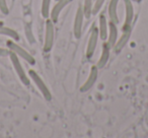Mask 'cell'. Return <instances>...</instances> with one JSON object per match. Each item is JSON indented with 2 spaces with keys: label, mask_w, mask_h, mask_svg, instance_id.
<instances>
[{
  "label": "cell",
  "mask_w": 148,
  "mask_h": 138,
  "mask_svg": "<svg viewBox=\"0 0 148 138\" xmlns=\"http://www.w3.org/2000/svg\"><path fill=\"white\" fill-rule=\"evenodd\" d=\"M6 46L9 51L16 54L19 58H21V59L25 60V62H27L29 65L34 66L36 64V59L34 58V56L32 55V54H29L25 49H23L21 46H19L18 44L16 43V41H13V40H11V39L8 40V41L6 42Z\"/></svg>",
  "instance_id": "cell-1"
},
{
  "label": "cell",
  "mask_w": 148,
  "mask_h": 138,
  "mask_svg": "<svg viewBox=\"0 0 148 138\" xmlns=\"http://www.w3.org/2000/svg\"><path fill=\"white\" fill-rule=\"evenodd\" d=\"M51 19H47L45 25V41H44V52L49 53L52 50L55 40V25Z\"/></svg>",
  "instance_id": "cell-2"
},
{
  "label": "cell",
  "mask_w": 148,
  "mask_h": 138,
  "mask_svg": "<svg viewBox=\"0 0 148 138\" xmlns=\"http://www.w3.org/2000/svg\"><path fill=\"white\" fill-rule=\"evenodd\" d=\"M8 57H9V59H10L11 64H12L13 68H14L15 72H16L18 78L21 79V81L25 85H29V83H31L29 76L27 75V72H25V68H23V64H21V60H19V57L16 55V54L13 53V52H10Z\"/></svg>",
  "instance_id": "cell-3"
},
{
  "label": "cell",
  "mask_w": 148,
  "mask_h": 138,
  "mask_svg": "<svg viewBox=\"0 0 148 138\" xmlns=\"http://www.w3.org/2000/svg\"><path fill=\"white\" fill-rule=\"evenodd\" d=\"M29 78L32 79V81L36 84V87L39 89L40 93H42L44 99L48 102L52 101V95H51V93H50V89H48L47 84L44 82V80L42 79V77L38 74L37 71H35L34 69H29Z\"/></svg>",
  "instance_id": "cell-4"
},
{
  "label": "cell",
  "mask_w": 148,
  "mask_h": 138,
  "mask_svg": "<svg viewBox=\"0 0 148 138\" xmlns=\"http://www.w3.org/2000/svg\"><path fill=\"white\" fill-rule=\"evenodd\" d=\"M99 38V27L93 25L90 33H89L88 42H87V46H86V53H85L86 54V58L88 60H90L93 57V54H95V49H97V46Z\"/></svg>",
  "instance_id": "cell-5"
},
{
  "label": "cell",
  "mask_w": 148,
  "mask_h": 138,
  "mask_svg": "<svg viewBox=\"0 0 148 138\" xmlns=\"http://www.w3.org/2000/svg\"><path fill=\"white\" fill-rule=\"evenodd\" d=\"M84 12H83L82 6H79L74 16V23H73V34L76 39H80L82 36V27L83 21H84Z\"/></svg>",
  "instance_id": "cell-6"
},
{
  "label": "cell",
  "mask_w": 148,
  "mask_h": 138,
  "mask_svg": "<svg viewBox=\"0 0 148 138\" xmlns=\"http://www.w3.org/2000/svg\"><path fill=\"white\" fill-rule=\"evenodd\" d=\"M125 5V21L123 23L122 31L132 29V23L134 19V6L131 0H123Z\"/></svg>",
  "instance_id": "cell-7"
},
{
  "label": "cell",
  "mask_w": 148,
  "mask_h": 138,
  "mask_svg": "<svg viewBox=\"0 0 148 138\" xmlns=\"http://www.w3.org/2000/svg\"><path fill=\"white\" fill-rule=\"evenodd\" d=\"M99 68H97V65H93L91 66L90 68V71H89V74H88V77L87 79L85 80V82L83 83L82 85L80 87V91L81 93H86L90 89H92V87L95 84L97 80V76H99Z\"/></svg>",
  "instance_id": "cell-8"
},
{
  "label": "cell",
  "mask_w": 148,
  "mask_h": 138,
  "mask_svg": "<svg viewBox=\"0 0 148 138\" xmlns=\"http://www.w3.org/2000/svg\"><path fill=\"white\" fill-rule=\"evenodd\" d=\"M71 1L72 0H57V3L54 5L53 8L50 11V19H51L54 23H57L62 10H63Z\"/></svg>",
  "instance_id": "cell-9"
},
{
  "label": "cell",
  "mask_w": 148,
  "mask_h": 138,
  "mask_svg": "<svg viewBox=\"0 0 148 138\" xmlns=\"http://www.w3.org/2000/svg\"><path fill=\"white\" fill-rule=\"evenodd\" d=\"M122 36L120 38H118L117 42H116V45L114 47V51L116 53H120L122 50L125 48L126 44L128 43L130 39V36H131V33H132V29H129V30H125V31H122Z\"/></svg>",
  "instance_id": "cell-10"
},
{
  "label": "cell",
  "mask_w": 148,
  "mask_h": 138,
  "mask_svg": "<svg viewBox=\"0 0 148 138\" xmlns=\"http://www.w3.org/2000/svg\"><path fill=\"white\" fill-rule=\"evenodd\" d=\"M111 50H112L111 46H110L107 42H105V43L103 44L101 55L97 63V66L99 69H103V68L107 65L108 61H109V59H110V55H111Z\"/></svg>",
  "instance_id": "cell-11"
},
{
  "label": "cell",
  "mask_w": 148,
  "mask_h": 138,
  "mask_svg": "<svg viewBox=\"0 0 148 138\" xmlns=\"http://www.w3.org/2000/svg\"><path fill=\"white\" fill-rule=\"evenodd\" d=\"M99 34L101 41H107L109 34V21L103 14H101L99 17Z\"/></svg>",
  "instance_id": "cell-12"
},
{
  "label": "cell",
  "mask_w": 148,
  "mask_h": 138,
  "mask_svg": "<svg viewBox=\"0 0 148 138\" xmlns=\"http://www.w3.org/2000/svg\"><path fill=\"white\" fill-rule=\"evenodd\" d=\"M120 0H111L109 3V8H108V14L109 19L111 23H119V16H118V4Z\"/></svg>",
  "instance_id": "cell-13"
},
{
  "label": "cell",
  "mask_w": 148,
  "mask_h": 138,
  "mask_svg": "<svg viewBox=\"0 0 148 138\" xmlns=\"http://www.w3.org/2000/svg\"><path fill=\"white\" fill-rule=\"evenodd\" d=\"M117 40H118V27H117V25L110 21V23H109V34H108L107 43L111 46L112 49H114V47H115Z\"/></svg>",
  "instance_id": "cell-14"
},
{
  "label": "cell",
  "mask_w": 148,
  "mask_h": 138,
  "mask_svg": "<svg viewBox=\"0 0 148 138\" xmlns=\"http://www.w3.org/2000/svg\"><path fill=\"white\" fill-rule=\"evenodd\" d=\"M0 35L2 36H6V37H9L11 40L13 41H18L19 40V36L14 30L10 29V27H0Z\"/></svg>",
  "instance_id": "cell-15"
},
{
  "label": "cell",
  "mask_w": 148,
  "mask_h": 138,
  "mask_svg": "<svg viewBox=\"0 0 148 138\" xmlns=\"http://www.w3.org/2000/svg\"><path fill=\"white\" fill-rule=\"evenodd\" d=\"M52 0H42L41 5V13L44 19H49L50 17V7H51Z\"/></svg>",
  "instance_id": "cell-16"
},
{
  "label": "cell",
  "mask_w": 148,
  "mask_h": 138,
  "mask_svg": "<svg viewBox=\"0 0 148 138\" xmlns=\"http://www.w3.org/2000/svg\"><path fill=\"white\" fill-rule=\"evenodd\" d=\"M93 1L95 0H84L83 2V12H84V16L86 19H90L92 15V6H93Z\"/></svg>",
  "instance_id": "cell-17"
},
{
  "label": "cell",
  "mask_w": 148,
  "mask_h": 138,
  "mask_svg": "<svg viewBox=\"0 0 148 138\" xmlns=\"http://www.w3.org/2000/svg\"><path fill=\"white\" fill-rule=\"evenodd\" d=\"M106 0H95L93 1V6H92V14H97L99 11L101 9L103 3Z\"/></svg>",
  "instance_id": "cell-18"
},
{
  "label": "cell",
  "mask_w": 148,
  "mask_h": 138,
  "mask_svg": "<svg viewBox=\"0 0 148 138\" xmlns=\"http://www.w3.org/2000/svg\"><path fill=\"white\" fill-rule=\"evenodd\" d=\"M0 11L5 15H7L9 13V8L6 0H0Z\"/></svg>",
  "instance_id": "cell-19"
},
{
  "label": "cell",
  "mask_w": 148,
  "mask_h": 138,
  "mask_svg": "<svg viewBox=\"0 0 148 138\" xmlns=\"http://www.w3.org/2000/svg\"><path fill=\"white\" fill-rule=\"evenodd\" d=\"M9 54H10V51L8 50V48L5 49V48L0 47V57H8Z\"/></svg>",
  "instance_id": "cell-20"
},
{
  "label": "cell",
  "mask_w": 148,
  "mask_h": 138,
  "mask_svg": "<svg viewBox=\"0 0 148 138\" xmlns=\"http://www.w3.org/2000/svg\"><path fill=\"white\" fill-rule=\"evenodd\" d=\"M2 25H3V21H0V27H2Z\"/></svg>",
  "instance_id": "cell-21"
},
{
  "label": "cell",
  "mask_w": 148,
  "mask_h": 138,
  "mask_svg": "<svg viewBox=\"0 0 148 138\" xmlns=\"http://www.w3.org/2000/svg\"><path fill=\"white\" fill-rule=\"evenodd\" d=\"M56 1H57V0H56Z\"/></svg>",
  "instance_id": "cell-22"
}]
</instances>
